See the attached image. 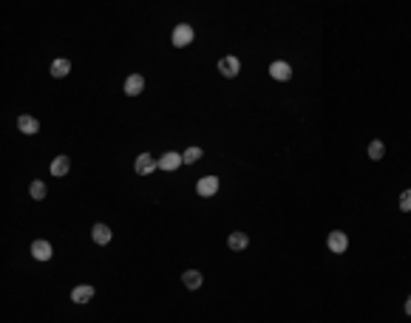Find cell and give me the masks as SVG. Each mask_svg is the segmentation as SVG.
Here are the masks:
<instances>
[{
	"label": "cell",
	"mask_w": 411,
	"mask_h": 323,
	"mask_svg": "<svg viewBox=\"0 0 411 323\" xmlns=\"http://www.w3.org/2000/svg\"><path fill=\"white\" fill-rule=\"evenodd\" d=\"M239 71H241V60L239 57H221L219 60V74L221 77H227V79H233V77H239Z\"/></svg>",
	"instance_id": "6da1fadb"
},
{
	"label": "cell",
	"mask_w": 411,
	"mask_h": 323,
	"mask_svg": "<svg viewBox=\"0 0 411 323\" xmlns=\"http://www.w3.org/2000/svg\"><path fill=\"white\" fill-rule=\"evenodd\" d=\"M156 167H159V162H156V159L150 156V153H139V156H136L134 170L139 173V176H150V173H154Z\"/></svg>",
	"instance_id": "7a4b0ae2"
},
{
	"label": "cell",
	"mask_w": 411,
	"mask_h": 323,
	"mask_svg": "<svg viewBox=\"0 0 411 323\" xmlns=\"http://www.w3.org/2000/svg\"><path fill=\"white\" fill-rule=\"evenodd\" d=\"M193 37H196V31H193L190 26H187V23H179L176 29H173V46H179V49H182V46H190Z\"/></svg>",
	"instance_id": "3957f363"
},
{
	"label": "cell",
	"mask_w": 411,
	"mask_h": 323,
	"mask_svg": "<svg viewBox=\"0 0 411 323\" xmlns=\"http://www.w3.org/2000/svg\"><path fill=\"white\" fill-rule=\"evenodd\" d=\"M326 247H329L332 252H346V247H349V238H346V232L335 230V232H329V238H326Z\"/></svg>",
	"instance_id": "277c9868"
},
{
	"label": "cell",
	"mask_w": 411,
	"mask_h": 323,
	"mask_svg": "<svg viewBox=\"0 0 411 323\" xmlns=\"http://www.w3.org/2000/svg\"><path fill=\"white\" fill-rule=\"evenodd\" d=\"M196 193H199V196H204V199H207V196H215V193H219V179H215V176H204V179H199Z\"/></svg>",
	"instance_id": "5b68a950"
},
{
	"label": "cell",
	"mask_w": 411,
	"mask_h": 323,
	"mask_svg": "<svg viewBox=\"0 0 411 323\" xmlns=\"http://www.w3.org/2000/svg\"><path fill=\"white\" fill-rule=\"evenodd\" d=\"M182 165H184V159H182V153H176V150H167L165 156L159 159V167H162V170H179Z\"/></svg>",
	"instance_id": "8992f818"
},
{
	"label": "cell",
	"mask_w": 411,
	"mask_h": 323,
	"mask_svg": "<svg viewBox=\"0 0 411 323\" xmlns=\"http://www.w3.org/2000/svg\"><path fill=\"white\" fill-rule=\"evenodd\" d=\"M142 88H145V79H142V74H131V77L125 79V94H128V97H139Z\"/></svg>",
	"instance_id": "52a82bcc"
},
{
	"label": "cell",
	"mask_w": 411,
	"mask_h": 323,
	"mask_svg": "<svg viewBox=\"0 0 411 323\" xmlns=\"http://www.w3.org/2000/svg\"><path fill=\"white\" fill-rule=\"evenodd\" d=\"M270 77L278 79V82H287V79L292 77V68H289V62H272V66H270Z\"/></svg>",
	"instance_id": "ba28073f"
},
{
	"label": "cell",
	"mask_w": 411,
	"mask_h": 323,
	"mask_svg": "<svg viewBox=\"0 0 411 323\" xmlns=\"http://www.w3.org/2000/svg\"><path fill=\"white\" fill-rule=\"evenodd\" d=\"M17 128L23 131V134H29V136H34L37 131H40V122H37L34 116H29V114H23V116H17Z\"/></svg>",
	"instance_id": "9c48e42d"
},
{
	"label": "cell",
	"mask_w": 411,
	"mask_h": 323,
	"mask_svg": "<svg viewBox=\"0 0 411 323\" xmlns=\"http://www.w3.org/2000/svg\"><path fill=\"white\" fill-rule=\"evenodd\" d=\"M91 298H94V287H88V284L71 289V300H74V304H88Z\"/></svg>",
	"instance_id": "30bf717a"
},
{
	"label": "cell",
	"mask_w": 411,
	"mask_h": 323,
	"mask_svg": "<svg viewBox=\"0 0 411 323\" xmlns=\"http://www.w3.org/2000/svg\"><path fill=\"white\" fill-rule=\"evenodd\" d=\"M31 255H34L37 261H49V258H51V244H49V241H43V238L34 241V244H31Z\"/></svg>",
	"instance_id": "8fae6325"
},
{
	"label": "cell",
	"mask_w": 411,
	"mask_h": 323,
	"mask_svg": "<svg viewBox=\"0 0 411 323\" xmlns=\"http://www.w3.org/2000/svg\"><path fill=\"white\" fill-rule=\"evenodd\" d=\"M91 238H94V244H99V247H102V244H108V241H111V230H108L105 224H94Z\"/></svg>",
	"instance_id": "7c38bea8"
},
{
	"label": "cell",
	"mask_w": 411,
	"mask_h": 323,
	"mask_svg": "<svg viewBox=\"0 0 411 323\" xmlns=\"http://www.w3.org/2000/svg\"><path fill=\"white\" fill-rule=\"evenodd\" d=\"M250 244V238H247V232H230V238H227V247L230 250H244V247Z\"/></svg>",
	"instance_id": "4fadbf2b"
},
{
	"label": "cell",
	"mask_w": 411,
	"mask_h": 323,
	"mask_svg": "<svg viewBox=\"0 0 411 323\" xmlns=\"http://www.w3.org/2000/svg\"><path fill=\"white\" fill-rule=\"evenodd\" d=\"M68 167H71V159H68V156H57L54 162H51V176H66Z\"/></svg>",
	"instance_id": "5bb4252c"
},
{
	"label": "cell",
	"mask_w": 411,
	"mask_h": 323,
	"mask_svg": "<svg viewBox=\"0 0 411 323\" xmlns=\"http://www.w3.org/2000/svg\"><path fill=\"white\" fill-rule=\"evenodd\" d=\"M182 284L187 289H199L202 287V272H196V269H187V272L182 275Z\"/></svg>",
	"instance_id": "9a60e30c"
},
{
	"label": "cell",
	"mask_w": 411,
	"mask_h": 323,
	"mask_svg": "<svg viewBox=\"0 0 411 323\" xmlns=\"http://www.w3.org/2000/svg\"><path fill=\"white\" fill-rule=\"evenodd\" d=\"M68 71H71V62L68 60H54L51 62V77L62 79V77H68Z\"/></svg>",
	"instance_id": "2e32d148"
},
{
	"label": "cell",
	"mask_w": 411,
	"mask_h": 323,
	"mask_svg": "<svg viewBox=\"0 0 411 323\" xmlns=\"http://www.w3.org/2000/svg\"><path fill=\"white\" fill-rule=\"evenodd\" d=\"M383 156H386V145H383L380 139H375L372 145H369V159H375L377 162V159H383Z\"/></svg>",
	"instance_id": "e0dca14e"
},
{
	"label": "cell",
	"mask_w": 411,
	"mask_h": 323,
	"mask_svg": "<svg viewBox=\"0 0 411 323\" xmlns=\"http://www.w3.org/2000/svg\"><path fill=\"white\" fill-rule=\"evenodd\" d=\"M29 193H31V199H37V201H43V199H46V184L40 182V179H37V182H31Z\"/></svg>",
	"instance_id": "ac0fdd59"
},
{
	"label": "cell",
	"mask_w": 411,
	"mask_h": 323,
	"mask_svg": "<svg viewBox=\"0 0 411 323\" xmlns=\"http://www.w3.org/2000/svg\"><path fill=\"white\" fill-rule=\"evenodd\" d=\"M182 159H184V165H193V162H199V159H202V147H187V150L182 153Z\"/></svg>",
	"instance_id": "d6986e66"
},
{
	"label": "cell",
	"mask_w": 411,
	"mask_h": 323,
	"mask_svg": "<svg viewBox=\"0 0 411 323\" xmlns=\"http://www.w3.org/2000/svg\"><path fill=\"white\" fill-rule=\"evenodd\" d=\"M400 210H403V213H411V187L400 193Z\"/></svg>",
	"instance_id": "ffe728a7"
},
{
	"label": "cell",
	"mask_w": 411,
	"mask_h": 323,
	"mask_svg": "<svg viewBox=\"0 0 411 323\" xmlns=\"http://www.w3.org/2000/svg\"><path fill=\"white\" fill-rule=\"evenodd\" d=\"M405 315H411V295H408V300H405Z\"/></svg>",
	"instance_id": "44dd1931"
}]
</instances>
